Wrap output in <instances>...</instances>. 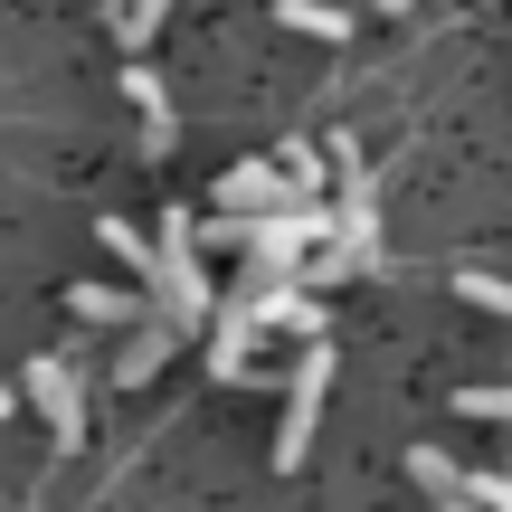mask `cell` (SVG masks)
<instances>
[{
    "label": "cell",
    "mask_w": 512,
    "mask_h": 512,
    "mask_svg": "<svg viewBox=\"0 0 512 512\" xmlns=\"http://www.w3.org/2000/svg\"><path fill=\"white\" fill-rule=\"evenodd\" d=\"M171 342H181V332H171L162 313H143V323H133V342H124V361H114V380H124V389H143L152 370L171 361Z\"/></svg>",
    "instance_id": "obj_5"
},
{
    "label": "cell",
    "mask_w": 512,
    "mask_h": 512,
    "mask_svg": "<svg viewBox=\"0 0 512 512\" xmlns=\"http://www.w3.org/2000/svg\"><path fill=\"white\" fill-rule=\"evenodd\" d=\"M190 247H200V219H190V209H171V219L152 228V275H143L171 332H200L209 313H219V294H209V275H200V256H190Z\"/></svg>",
    "instance_id": "obj_1"
},
{
    "label": "cell",
    "mask_w": 512,
    "mask_h": 512,
    "mask_svg": "<svg viewBox=\"0 0 512 512\" xmlns=\"http://www.w3.org/2000/svg\"><path fill=\"white\" fill-rule=\"evenodd\" d=\"M275 19L304 38H351V10H323V0H275Z\"/></svg>",
    "instance_id": "obj_9"
},
{
    "label": "cell",
    "mask_w": 512,
    "mask_h": 512,
    "mask_svg": "<svg viewBox=\"0 0 512 512\" xmlns=\"http://www.w3.org/2000/svg\"><path fill=\"white\" fill-rule=\"evenodd\" d=\"M95 238H105V256H124L133 275H152V238H143V228H133V219H105V228H95Z\"/></svg>",
    "instance_id": "obj_10"
},
{
    "label": "cell",
    "mask_w": 512,
    "mask_h": 512,
    "mask_svg": "<svg viewBox=\"0 0 512 512\" xmlns=\"http://www.w3.org/2000/svg\"><path fill=\"white\" fill-rule=\"evenodd\" d=\"M67 304H76V323H143V294H124V285H76Z\"/></svg>",
    "instance_id": "obj_8"
},
{
    "label": "cell",
    "mask_w": 512,
    "mask_h": 512,
    "mask_svg": "<svg viewBox=\"0 0 512 512\" xmlns=\"http://www.w3.org/2000/svg\"><path fill=\"white\" fill-rule=\"evenodd\" d=\"M456 408H465V418H494V427H512V389H465Z\"/></svg>",
    "instance_id": "obj_13"
},
{
    "label": "cell",
    "mask_w": 512,
    "mask_h": 512,
    "mask_svg": "<svg viewBox=\"0 0 512 512\" xmlns=\"http://www.w3.org/2000/svg\"><path fill=\"white\" fill-rule=\"evenodd\" d=\"M456 294H465V304H484V313H512V275H484V266H465V275H456Z\"/></svg>",
    "instance_id": "obj_12"
},
{
    "label": "cell",
    "mask_w": 512,
    "mask_h": 512,
    "mask_svg": "<svg viewBox=\"0 0 512 512\" xmlns=\"http://www.w3.org/2000/svg\"><path fill=\"white\" fill-rule=\"evenodd\" d=\"M19 389H29V408H38V418L57 427V446H76V437H86V389H76V370L57 361V351H38Z\"/></svg>",
    "instance_id": "obj_4"
},
{
    "label": "cell",
    "mask_w": 512,
    "mask_h": 512,
    "mask_svg": "<svg viewBox=\"0 0 512 512\" xmlns=\"http://www.w3.org/2000/svg\"><path fill=\"white\" fill-rule=\"evenodd\" d=\"M124 95L143 105V152H171V95H162V76H152V67H124Z\"/></svg>",
    "instance_id": "obj_7"
},
{
    "label": "cell",
    "mask_w": 512,
    "mask_h": 512,
    "mask_svg": "<svg viewBox=\"0 0 512 512\" xmlns=\"http://www.w3.org/2000/svg\"><path fill=\"white\" fill-rule=\"evenodd\" d=\"M10 408H19V399H10V389H0V418H10Z\"/></svg>",
    "instance_id": "obj_15"
},
{
    "label": "cell",
    "mask_w": 512,
    "mask_h": 512,
    "mask_svg": "<svg viewBox=\"0 0 512 512\" xmlns=\"http://www.w3.org/2000/svg\"><path fill=\"white\" fill-rule=\"evenodd\" d=\"M465 494H484V512H512V475H465Z\"/></svg>",
    "instance_id": "obj_14"
},
{
    "label": "cell",
    "mask_w": 512,
    "mask_h": 512,
    "mask_svg": "<svg viewBox=\"0 0 512 512\" xmlns=\"http://www.w3.org/2000/svg\"><path fill=\"white\" fill-rule=\"evenodd\" d=\"M285 209H313V200H304L275 162H238V171L219 181V219H285Z\"/></svg>",
    "instance_id": "obj_3"
},
{
    "label": "cell",
    "mask_w": 512,
    "mask_h": 512,
    "mask_svg": "<svg viewBox=\"0 0 512 512\" xmlns=\"http://www.w3.org/2000/svg\"><path fill=\"white\" fill-rule=\"evenodd\" d=\"M247 342H256V313L228 294L219 304V342H209V370H219V380H247Z\"/></svg>",
    "instance_id": "obj_6"
},
{
    "label": "cell",
    "mask_w": 512,
    "mask_h": 512,
    "mask_svg": "<svg viewBox=\"0 0 512 512\" xmlns=\"http://www.w3.org/2000/svg\"><path fill=\"white\" fill-rule=\"evenodd\" d=\"M323 399H332V342H313L294 361V389H285V427H275V475L313 456V427H323Z\"/></svg>",
    "instance_id": "obj_2"
},
{
    "label": "cell",
    "mask_w": 512,
    "mask_h": 512,
    "mask_svg": "<svg viewBox=\"0 0 512 512\" xmlns=\"http://www.w3.org/2000/svg\"><path fill=\"white\" fill-rule=\"evenodd\" d=\"M152 29H162V0H133V10H114V38H124V48H133V67H143Z\"/></svg>",
    "instance_id": "obj_11"
}]
</instances>
